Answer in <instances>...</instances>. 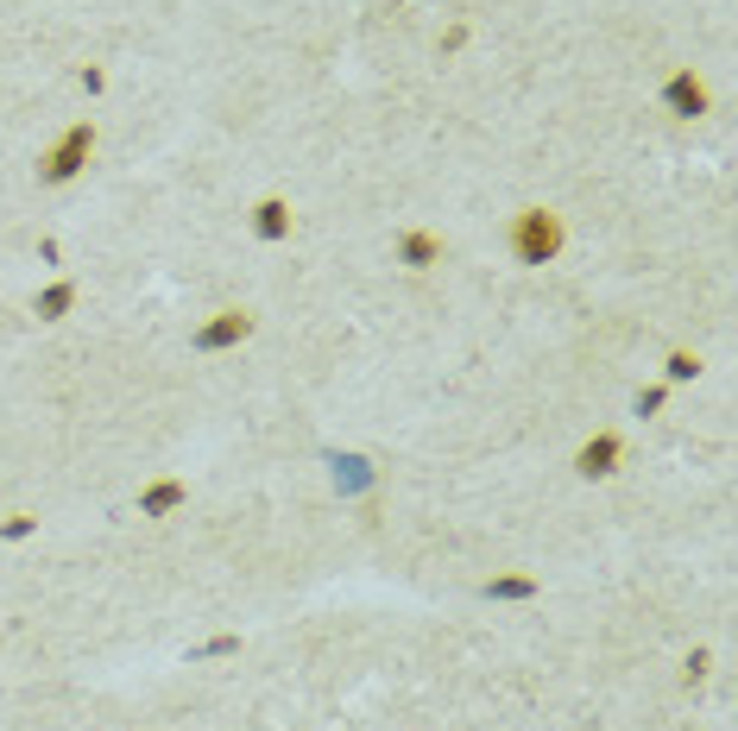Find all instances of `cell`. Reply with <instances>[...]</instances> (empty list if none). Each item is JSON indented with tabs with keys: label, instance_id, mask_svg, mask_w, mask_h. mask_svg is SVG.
<instances>
[{
	"label": "cell",
	"instance_id": "9c48e42d",
	"mask_svg": "<svg viewBox=\"0 0 738 731\" xmlns=\"http://www.w3.org/2000/svg\"><path fill=\"white\" fill-rule=\"evenodd\" d=\"M32 309H39V322H63V316L77 309V278H58V284H44L39 297H32Z\"/></svg>",
	"mask_w": 738,
	"mask_h": 731
},
{
	"label": "cell",
	"instance_id": "5b68a950",
	"mask_svg": "<svg viewBox=\"0 0 738 731\" xmlns=\"http://www.w3.org/2000/svg\"><path fill=\"white\" fill-rule=\"evenodd\" d=\"M662 108L676 120H700L707 114V82H700L695 70H676V77L662 82Z\"/></svg>",
	"mask_w": 738,
	"mask_h": 731
},
{
	"label": "cell",
	"instance_id": "8fae6325",
	"mask_svg": "<svg viewBox=\"0 0 738 731\" xmlns=\"http://www.w3.org/2000/svg\"><path fill=\"white\" fill-rule=\"evenodd\" d=\"M662 372H669V385H688V379H700V353H688V347H676V353H669V366H662Z\"/></svg>",
	"mask_w": 738,
	"mask_h": 731
},
{
	"label": "cell",
	"instance_id": "277c9868",
	"mask_svg": "<svg viewBox=\"0 0 738 731\" xmlns=\"http://www.w3.org/2000/svg\"><path fill=\"white\" fill-rule=\"evenodd\" d=\"M619 461H625V442L612 429H600V435H587V442L575 448V473H581V480H612Z\"/></svg>",
	"mask_w": 738,
	"mask_h": 731
},
{
	"label": "cell",
	"instance_id": "4fadbf2b",
	"mask_svg": "<svg viewBox=\"0 0 738 731\" xmlns=\"http://www.w3.org/2000/svg\"><path fill=\"white\" fill-rule=\"evenodd\" d=\"M367 480H372L367 461H353V454H348V461H335V485H348V492H353V485H367Z\"/></svg>",
	"mask_w": 738,
	"mask_h": 731
},
{
	"label": "cell",
	"instance_id": "30bf717a",
	"mask_svg": "<svg viewBox=\"0 0 738 731\" xmlns=\"http://www.w3.org/2000/svg\"><path fill=\"white\" fill-rule=\"evenodd\" d=\"M543 587L530 574H499V580H486V599H537Z\"/></svg>",
	"mask_w": 738,
	"mask_h": 731
},
{
	"label": "cell",
	"instance_id": "2e32d148",
	"mask_svg": "<svg viewBox=\"0 0 738 731\" xmlns=\"http://www.w3.org/2000/svg\"><path fill=\"white\" fill-rule=\"evenodd\" d=\"M77 82L89 89V96H101V89H108V70H101V63H82V70H77Z\"/></svg>",
	"mask_w": 738,
	"mask_h": 731
},
{
	"label": "cell",
	"instance_id": "3957f363",
	"mask_svg": "<svg viewBox=\"0 0 738 731\" xmlns=\"http://www.w3.org/2000/svg\"><path fill=\"white\" fill-rule=\"evenodd\" d=\"M253 328H259L253 309H215L209 322L190 334V347H196V353H228V347H240Z\"/></svg>",
	"mask_w": 738,
	"mask_h": 731
},
{
	"label": "cell",
	"instance_id": "e0dca14e",
	"mask_svg": "<svg viewBox=\"0 0 738 731\" xmlns=\"http://www.w3.org/2000/svg\"><path fill=\"white\" fill-rule=\"evenodd\" d=\"M461 44H467V26H448L442 39H436V51H461Z\"/></svg>",
	"mask_w": 738,
	"mask_h": 731
},
{
	"label": "cell",
	"instance_id": "8992f818",
	"mask_svg": "<svg viewBox=\"0 0 738 731\" xmlns=\"http://www.w3.org/2000/svg\"><path fill=\"white\" fill-rule=\"evenodd\" d=\"M398 266H410V271L442 266V233H429V228H405V233H398Z\"/></svg>",
	"mask_w": 738,
	"mask_h": 731
},
{
	"label": "cell",
	"instance_id": "7c38bea8",
	"mask_svg": "<svg viewBox=\"0 0 738 731\" xmlns=\"http://www.w3.org/2000/svg\"><path fill=\"white\" fill-rule=\"evenodd\" d=\"M32 530H39V518H32V511H13V518L0 523V542H26Z\"/></svg>",
	"mask_w": 738,
	"mask_h": 731
},
{
	"label": "cell",
	"instance_id": "7a4b0ae2",
	"mask_svg": "<svg viewBox=\"0 0 738 731\" xmlns=\"http://www.w3.org/2000/svg\"><path fill=\"white\" fill-rule=\"evenodd\" d=\"M89 158H96V120H77V127H63V139L39 158V183L44 190L77 183V177L89 171Z\"/></svg>",
	"mask_w": 738,
	"mask_h": 731
},
{
	"label": "cell",
	"instance_id": "9a60e30c",
	"mask_svg": "<svg viewBox=\"0 0 738 731\" xmlns=\"http://www.w3.org/2000/svg\"><path fill=\"white\" fill-rule=\"evenodd\" d=\"M707 669H714V655H707V650H695L688 662H681V681H688V688H700V681H707Z\"/></svg>",
	"mask_w": 738,
	"mask_h": 731
},
{
	"label": "cell",
	"instance_id": "6da1fadb",
	"mask_svg": "<svg viewBox=\"0 0 738 731\" xmlns=\"http://www.w3.org/2000/svg\"><path fill=\"white\" fill-rule=\"evenodd\" d=\"M568 247V228L556 209H518L511 214V259L518 266H556Z\"/></svg>",
	"mask_w": 738,
	"mask_h": 731
},
{
	"label": "cell",
	"instance_id": "5bb4252c",
	"mask_svg": "<svg viewBox=\"0 0 738 731\" xmlns=\"http://www.w3.org/2000/svg\"><path fill=\"white\" fill-rule=\"evenodd\" d=\"M662 398H669V385H644L638 398H631V410H638V417H657V410H662Z\"/></svg>",
	"mask_w": 738,
	"mask_h": 731
},
{
	"label": "cell",
	"instance_id": "ba28073f",
	"mask_svg": "<svg viewBox=\"0 0 738 731\" xmlns=\"http://www.w3.org/2000/svg\"><path fill=\"white\" fill-rule=\"evenodd\" d=\"M253 233L266 240V247L291 240V202H285V196H266V202L253 209Z\"/></svg>",
	"mask_w": 738,
	"mask_h": 731
},
{
	"label": "cell",
	"instance_id": "52a82bcc",
	"mask_svg": "<svg viewBox=\"0 0 738 731\" xmlns=\"http://www.w3.org/2000/svg\"><path fill=\"white\" fill-rule=\"evenodd\" d=\"M183 504H190V485L183 480H152L139 492V518H177Z\"/></svg>",
	"mask_w": 738,
	"mask_h": 731
}]
</instances>
